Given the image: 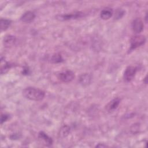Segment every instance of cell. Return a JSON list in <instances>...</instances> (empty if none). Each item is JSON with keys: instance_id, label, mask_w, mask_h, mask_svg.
<instances>
[{"instance_id": "obj_6", "label": "cell", "mask_w": 148, "mask_h": 148, "mask_svg": "<svg viewBox=\"0 0 148 148\" xmlns=\"http://www.w3.org/2000/svg\"><path fill=\"white\" fill-rule=\"evenodd\" d=\"M132 29L135 33H140L143 29V23L140 18H135L132 23Z\"/></svg>"}, {"instance_id": "obj_13", "label": "cell", "mask_w": 148, "mask_h": 148, "mask_svg": "<svg viewBox=\"0 0 148 148\" xmlns=\"http://www.w3.org/2000/svg\"><path fill=\"white\" fill-rule=\"evenodd\" d=\"M1 31H5L8 28L11 24V21L8 19H1Z\"/></svg>"}, {"instance_id": "obj_3", "label": "cell", "mask_w": 148, "mask_h": 148, "mask_svg": "<svg viewBox=\"0 0 148 148\" xmlns=\"http://www.w3.org/2000/svg\"><path fill=\"white\" fill-rule=\"evenodd\" d=\"M58 77L62 82L68 83L71 82L75 78V74L72 71L66 70L59 73Z\"/></svg>"}, {"instance_id": "obj_2", "label": "cell", "mask_w": 148, "mask_h": 148, "mask_svg": "<svg viewBox=\"0 0 148 148\" xmlns=\"http://www.w3.org/2000/svg\"><path fill=\"white\" fill-rule=\"evenodd\" d=\"M146 42V38L143 35H136L133 36L130 41V50L142 46Z\"/></svg>"}, {"instance_id": "obj_10", "label": "cell", "mask_w": 148, "mask_h": 148, "mask_svg": "<svg viewBox=\"0 0 148 148\" xmlns=\"http://www.w3.org/2000/svg\"><path fill=\"white\" fill-rule=\"evenodd\" d=\"M38 138L40 140L44 142V144H45L47 146L51 145L53 143L52 139L50 137H49L47 134H46L45 132H43L42 131H41L39 133Z\"/></svg>"}, {"instance_id": "obj_5", "label": "cell", "mask_w": 148, "mask_h": 148, "mask_svg": "<svg viewBox=\"0 0 148 148\" xmlns=\"http://www.w3.org/2000/svg\"><path fill=\"white\" fill-rule=\"evenodd\" d=\"M137 69L136 67L130 66H128L124 72V79L126 82L131 81L135 76Z\"/></svg>"}, {"instance_id": "obj_11", "label": "cell", "mask_w": 148, "mask_h": 148, "mask_svg": "<svg viewBox=\"0 0 148 148\" xmlns=\"http://www.w3.org/2000/svg\"><path fill=\"white\" fill-rule=\"evenodd\" d=\"M91 76L88 73H84L82 75L79 77V83L83 86H87L91 82Z\"/></svg>"}, {"instance_id": "obj_4", "label": "cell", "mask_w": 148, "mask_h": 148, "mask_svg": "<svg viewBox=\"0 0 148 148\" xmlns=\"http://www.w3.org/2000/svg\"><path fill=\"white\" fill-rule=\"evenodd\" d=\"M83 16V13L82 12H75L74 13L58 15L56 16V18L57 20H59L61 21H65V20L80 18V17H82Z\"/></svg>"}, {"instance_id": "obj_14", "label": "cell", "mask_w": 148, "mask_h": 148, "mask_svg": "<svg viewBox=\"0 0 148 148\" xmlns=\"http://www.w3.org/2000/svg\"><path fill=\"white\" fill-rule=\"evenodd\" d=\"M51 61L53 63H58L62 61V58L61 57V56L59 54H54V56H53L51 58Z\"/></svg>"}, {"instance_id": "obj_12", "label": "cell", "mask_w": 148, "mask_h": 148, "mask_svg": "<svg viewBox=\"0 0 148 148\" xmlns=\"http://www.w3.org/2000/svg\"><path fill=\"white\" fill-rule=\"evenodd\" d=\"M113 14L112 10L110 8H105L103 9L100 13V16L103 20H108L109 19Z\"/></svg>"}, {"instance_id": "obj_15", "label": "cell", "mask_w": 148, "mask_h": 148, "mask_svg": "<svg viewBox=\"0 0 148 148\" xmlns=\"http://www.w3.org/2000/svg\"><path fill=\"white\" fill-rule=\"evenodd\" d=\"M124 12L123 10H122L121 9H119L118 10L116 13H115V16H114V18H116V19H119L124 14Z\"/></svg>"}, {"instance_id": "obj_8", "label": "cell", "mask_w": 148, "mask_h": 148, "mask_svg": "<svg viewBox=\"0 0 148 148\" xmlns=\"http://www.w3.org/2000/svg\"><path fill=\"white\" fill-rule=\"evenodd\" d=\"M35 18V14L34 12L31 11H28L25 12L21 17V20L26 23H29L32 22Z\"/></svg>"}, {"instance_id": "obj_7", "label": "cell", "mask_w": 148, "mask_h": 148, "mask_svg": "<svg viewBox=\"0 0 148 148\" xmlns=\"http://www.w3.org/2000/svg\"><path fill=\"white\" fill-rule=\"evenodd\" d=\"M120 103V99L119 98H115L110 101L105 107V109L108 112H112L116 109Z\"/></svg>"}, {"instance_id": "obj_1", "label": "cell", "mask_w": 148, "mask_h": 148, "mask_svg": "<svg viewBox=\"0 0 148 148\" xmlns=\"http://www.w3.org/2000/svg\"><path fill=\"white\" fill-rule=\"evenodd\" d=\"M23 96L31 101H38L43 99L45 96V92L39 88L28 87L23 91Z\"/></svg>"}, {"instance_id": "obj_9", "label": "cell", "mask_w": 148, "mask_h": 148, "mask_svg": "<svg viewBox=\"0 0 148 148\" xmlns=\"http://www.w3.org/2000/svg\"><path fill=\"white\" fill-rule=\"evenodd\" d=\"M16 41V38L15 36L11 35H8L5 36L3 40V43L6 47H10L14 45Z\"/></svg>"}, {"instance_id": "obj_16", "label": "cell", "mask_w": 148, "mask_h": 148, "mask_svg": "<svg viewBox=\"0 0 148 148\" xmlns=\"http://www.w3.org/2000/svg\"><path fill=\"white\" fill-rule=\"evenodd\" d=\"M8 118H9V117H8V116L7 114H2L1 119V124H2L5 121H6Z\"/></svg>"}]
</instances>
